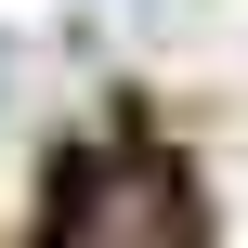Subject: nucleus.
Wrapping results in <instances>:
<instances>
[{"instance_id": "obj_2", "label": "nucleus", "mask_w": 248, "mask_h": 248, "mask_svg": "<svg viewBox=\"0 0 248 248\" xmlns=\"http://www.w3.org/2000/svg\"><path fill=\"white\" fill-rule=\"evenodd\" d=\"M0 65H13V52H0Z\"/></svg>"}, {"instance_id": "obj_1", "label": "nucleus", "mask_w": 248, "mask_h": 248, "mask_svg": "<svg viewBox=\"0 0 248 248\" xmlns=\"http://www.w3.org/2000/svg\"><path fill=\"white\" fill-rule=\"evenodd\" d=\"M52 222L65 235H105V222H144V235H183L196 209H183V183H157L144 170V144H92V170L52 196Z\"/></svg>"}]
</instances>
